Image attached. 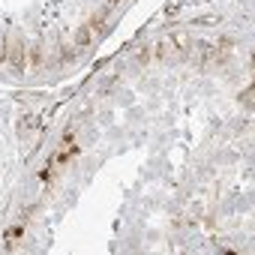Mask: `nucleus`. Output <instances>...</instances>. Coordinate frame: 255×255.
<instances>
[{"label": "nucleus", "mask_w": 255, "mask_h": 255, "mask_svg": "<svg viewBox=\"0 0 255 255\" xmlns=\"http://www.w3.org/2000/svg\"><path fill=\"white\" fill-rule=\"evenodd\" d=\"M75 153H78V144L72 141V132H66V138H63V144H60V150H57V156H54V165H57V168L66 165Z\"/></svg>", "instance_id": "f257e3e1"}, {"label": "nucleus", "mask_w": 255, "mask_h": 255, "mask_svg": "<svg viewBox=\"0 0 255 255\" xmlns=\"http://www.w3.org/2000/svg\"><path fill=\"white\" fill-rule=\"evenodd\" d=\"M93 33H96V30H93L90 24H84V27L78 30V36H75V45H78V48H84V45H90V39H93Z\"/></svg>", "instance_id": "f03ea898"}, {"label": "nucleus", "mask_w": 255, "mask_h": 255, "mask_svg": "<svg viewBox=\"0 0 255 255\" xmlns=\"http://www.w3.org/2000/svg\"><path fill=\"white\" fill-rule=\"evenodd\" d=\"M9 63H12L15 69H21V66H24V60H21V45H18V42H12V51H9Z\"/></svg>", "instance_id": "7ed1b4c3"}, {"label": "nucleus", "mask_w": 255, "mask_h": 255, "mask_svg": "<svg viewBox=\"0 0 255 255\" xmlns=\"http://www.w3.org/2000/svg\"><path fill=\"white\" fill-rule=\"evenodd\" d=\"M240 99H243V102H246V108H249V105H252V87H246V93H243Z\"/></svg>", "instance_id": "20e7f679"}, {"label": "nucleus", "mask_w": 255, "mask_h": 255, "mask_svg": "<svg viewBox=\"0 0 255 255\" xmlns=\"http://www.w3.org/2000/svg\"><path fill=\"white\" fill-rule=\"evenodd\" d=\"M105 3H108V6H114V3H120V0H105Z\"/></svg>", "instance_id": "39448f33"}]
</instances>
